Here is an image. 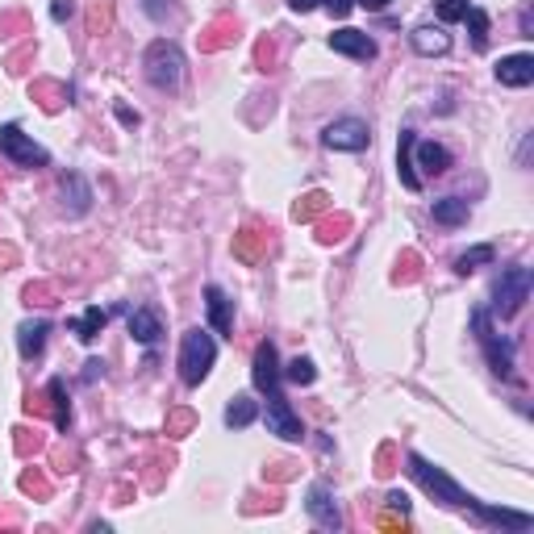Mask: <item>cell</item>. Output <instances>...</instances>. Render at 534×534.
I'll return each instance as SVG.
<instances>
[{
    "label": "cell",
    "mask_w": 534,
    "mask_h": 534,
    "mask_svg": "<svg viewBox=\"0 0 534 534\" xmlns=\"http://www.w3.org/2000/svg\"><path fill=\"white\" fill-rule=\"evenodd\" d=\"M518 30H522V38H534V9H522V17H518Z\"/></svg>",
    "instance_id": "836d02e7"
},
{
    "label": "cell",
    "mask_w": 534,
    "mask_h": 534,
    "mask_svg": "<svg viewBox=\"0 0 534 534\" xmlns=\"http://www.w3.org/2000/svg\"><path fill=\"white\" fill-rule=\"evenodd\" d=\"M372 142V129H367L364 118H334L326 129H322V147L326 150H346V155H359Z\"/></svg>",
    "instance_id": "52a82bcc"
},
{
    "label": "cell",
    "mask_w": 534,
    "mask_h": 534,
    "mask_svg": "<svg viewBox=\"0 0 534 534\" xmlns=\"http://www.w3.org/2000/svg\"><path fill=\"white\" fill-rule=\"evenodd\" d=\"M46 393H50V401H55V426H59L63 435H67V426H71V406H67V385H63L59 376L50 380L46 385Z\"/></svg>",
    "instance_id": "603a6c76"
},
{
    "label": "cell",
    "mask_w": 534,
    "mask_h": 534,
    "mask_svg": "<svg viewBox=\"0 0 534 534\" xmlns=\"http://www.w3.org/2000/svg\"><path fill=\"white\" fill-rule=\"evenodd\" d=\"M280 372H284V380H293V385H313V380H317L313 359H305V355H297L288 367H280Z\"/></svg>",
    "instance_id": "f1b7e54d"
},
{
    "label": "cell",
    "mask_w": 534,
    "mask_h": 534,
    "mask_svg": "<svg viewBox=\"0 0 534 534\" xmlns=\"http://www.w3.org/2000/svg\"><path fill=\"white\" fill-rule=\"evenodd\" d=\"M406 472L414 476L417 485H422L426 493L435 497L438 505H447V509H472V505H476L472 493H464V488H459L456 480L443 472V467H435L430 459L417 456V451H409V456H406Z\"/></svg>",
    "instance_id": "7a4b0ae2"
},
{
    "label": "cell",
    "mask_w": 534,
    "mask_h": 534,
    "mask_svg": "<svg viewBox=\"0 0 534 534\" xmlns=\"http://www.w3.org/2000/svg\"><path fill=\"white\" fill-rule=\"evenodd\" d=\"M355 5H364L367 13H385L388 5H393V0H355Z\"/></svg>",
    "instance_id": "f35d334b"
},
{
    "label": "cell",
    "mask_w": 534,
    "mask_h": 534,
    "mask_svg": "<svg viewBox=\"0 0 534 534\" xmlns=\"http://www.w3.org/2000/svg\"><path fill=\"white\" fill-rule=\"evenodd\" d=\"M213 364H218V338L209 334V330L192 326L189 334H184V343H180V380L189 388L205 385Z\"/></svg>",
    "instance_id": "3957f363"
},
{
    "label": "cell",
    "mask_w": 534,
    "mask_h": 534,
    "mask_svg": "<svg viewBox=\"0 0 534 534\" xmlns=\"http://www.w3.org/2000/svg\"><path fill=\"white\" fill-rule=\"evenodd\" d=\"M497 84L501 88H530L534 84V55H505L497 63Z\"/></svg>",
    "instance_id": "4fadbf2b"
},
{
    "label": "cell",
    "mask_w": 534,
    "mask_h": 534,
    "mask_svg": "<svg viewBox=\"0 0 534 534\" xmlns=\"http://www.w3.org/2000/svg\"><path fill=\"white\" fill-rule=\"evenodd\" d=\"M46 334H50V322H46V317L21 322V330H17V351H21V359H38L42 351H46Z\"/></svg>",
    "instance_id": "e0dca14e"
},
{
    "label": "cell",
    "mask_w": 534,
    "mask_h": 534,
    "mask_svg": "<svg viewBox=\"0 0 534 534\" xmlns=\"http://www.w3.org/2000/svg\"><path fill=\"white\" fill-rule=\"evenodd\" d=\"M414 129H401V142H396V180L406 184L409 192H422V176L414 168Z\"/></svg>",
    "instance_id": "2e32d148"
},
{
    "label": "cell",
    "mask_w": 534,
    "mask_h": 534,
    "mask_svg": "<svg viewBox=\"0 0 534 534\" xmlns=\"http://www.w3.org/2000/svg\"><path fill=\"white\" fill-rule=\"evenodd\" d=\"M255 417H259V406L251 401V396H234V401L226 406V426L230 430H247Z\"/></svg>",
    "instance_id": "7402d4cb"
},
{
    "label": "cell",
    "mask_w": 534,
    "mask_h": 534,
    "mask_svg": "<svg viewBox=\"0 0 534 534\" xmlns=\"http://www.w3.org/2000/svg\"><path fill=\"white\" fill-rule=\"evenodd\" d=\"M50 17H55V21H67L71 17V0H55V5H50Z\"/></svg>",
    "instance_id": "d590c367"
},
{
    "label": "cell",
    "mask_w": 534,
    "mask_h": 534,
    "mask_svg": "<svg viewBox=\"0 0 534 534\" xmlns=\"http://www.w3.org/2000/svg\"><path fill=\"white\" fill-rule=\"evenodd\" d=\"M126 326H129V338L142 346H155L159 338H163V322H159L155 309H129Z\"/></svg>",
    "instance_id": "9a60e30c"
},
{
    "label": "cell",
    "mask_w": 534,
    "mask_h": 534,
    "mask_svg": "<svg viewBox=\"0 0 534 534\" xmlns=\"http://www.w3.org/2000/svg\"><path fill=\"white\" fill-rule=\"evenodd\" d=\"M330 50H334V55H346V59H355V63H372L380 55L376 38L364 30H334L330 34Z\"/></svg>",
    "instance_id": "8fae6325"
},
{
    "label": "cell",
    "mask_w": 534,
    "mask_h": 534,
    "mask_svg": "<svg viewBox=\"0 0 534 534\" xmlns=\"http://www.w3.org/2000/svg\"><path fill=\"white\" fill-rule=\"evenodd\" d=\"M317 5H322V0H288V9L293 13H313Z\"/></svg>",
    "instance_id": "8d00e7d4"
},
{
    "label": "cell",
    "mask_w": 534,
    "mask_h": 534,
    "mask_svg": "<svg viewBox=\"0 0 534 534\" xmlns=\"http://www.w3.org/2000/svg\"><path fill=\"white\" fill-rule=\"evenodd\" d=\"M142 13H147L155 26H168V21H180V5L176 0H142Z\"/></svg>",
    "instance_id": "4316f807"
},
{
    "label": "cell",
    "mask_w": 534,
    "mask_h": 534,
    "mask_svg": "<svg viewBox=\"0 0 534 534\" xmlns=\"http://www.w3.org/2000/svg\"><path fill=\"white\" fill-rule=\"evenodd\" d=\"M251 380H255L259 393H280V380H284V372H280V355H276V343H259L255 346V364H251Z\"/></svg>",
    "instance_id": "30bf717a"
},
{
    "label": "cell",
    "mask_w": 534,
    "mask_h": 534,
    "mask_svg": "<svg viewBox=\"0 0 534 534\" xmlns=\"http://www.w3.org/2000/svg\"><path fill=\"white\" fill-rule=\"evenodd\" d=\"M234 255L242 259V263H259V259H263V247H259V230H242V234L234 238Z\"/></svg>",
    "instance_id": "484cf974"
},
{
    "label": "cell",
    "mask_w": 534,
    "mask_h": 534,
    "mask_svg": "<svg viewBox=\"0 0 534 534\" xmlns=\"http://www.w3.org/2000/svg\"><path fill=\"white\" fill-rule=\"evenodd\" d=\"M59 197H63V213L67 218H84L92 209V184L79 171H67V176L59 180Z\"/></svg>",
    "instance_id": "7c38bea8"
},
{
    "label": "cell",
    "mask_w": 534,
    "mask_h": 534,
    "mask_svg": "<svg viewBox=\"0 0 534 534\" xmlns=\"http://www.w3.org/2000/svg\"><path fill=\"white\" fill-rule=\"evenodd\" d=\"M322 5L330 9V17H346V13L355 9V0H322Z\"/></svg>",
    "instance_id": "d6a6232c"
},
{
    "label": "cell",
    "mask_w": 534,
    "mask_h": 534,
    "mask_svg": "<svg viewBox=\"0 0 534 534\" xmlns=\"http://www.w3.org/2000/svg\"><path fill=\"white\" fill-rule=\"evenodd\" d=\"M493 259H497V251L485 242V247H472V251H464V255L456 259V272H459V276H472L476 267H488V263H493Z\"/></svg>",
    "instance_id": "cb8c5ba5"
},
{
    "label": "cell",
    "mask_w": 534,
    "mask_h": 534,
    "mask_svg": "<svg viewBox=\"0 0 534 534\" xmlns=\"http://www.w3.org/2000/svg\"><path fill=\"white\" fill-rule=\"evenodd\" d=\"M530 288H534L530 267H505L501 280H497V288H493V313L497 317L522 313V305L530 301Z\"/></svg>",
    "instance_id": "5b68a950"
},
{
    "label": "cell",
    "mask_w": 534,
    "mask_h": 534,
    "mask_svg": "<svg viewBox=\"0 0 534 534\" xmlns=\"http://www.w3.org/2000/svg\"><path fill=\"white\" fill-rule=\"evenodd\" d=\"M414 168H422L426 176H443L451 171V150L438 142H414Z\"/></svg>",
    "instance_id": "ac0fdd59"
},
{
    "label": "cell",
    "mask_w": 534,
    "mask_h": 534,
    "mask_svg": "<svg viewBox=\"0 0 534 534\" xmlns=\"http://www.w3.org/2000/svg\"><path fill=\"white\" fill-rule=\"evenodd\" d=\"M409 42H414V50L426 55V59H435V55H447V50H451V34H447L443 26H417V30L409 34Z\"/></svg>",
    "instance_id": "d6986e66"
},
{
    "label": "cell",
    "mask_w": 534,
    "mask_h": 534,
    "mask_svg": "<svg viewBox=\"0 0 534 534\" xmlns=\"http://www.w3.org/2000/svg\"><path fill=\"white\" fill-rule=\"evenodd\" d=\"M326 209H330V197H326V192H305V197L293 205V218H297V221H313L317 213H326Z\"/></svg>",
    "instance_id": "d4e9b609"
},
{
    "label": "cell",
    "mask_w": 534,
    "mask_h": 534,
    "mask_svg": "<svg viewBox=\"0 0 534 534\" xmlns=\"http://www.w3.org/2000/svg\"><path fill=\"white\" fill-rule=\"evenodd\" d=\"M472 330H476V338H480V346H485L488 367H493L501 380H514V343H509V338H501L493 330L488 309H476V313H472Z\"/></svg>",
    "instance_id": "277c9868"
},
{
    "label": "cell",
    "mask_w": 534,
    "mask_h": 534,
    "mask_svg": "<svg viewBox=\"0 0 534 534\" xmlns=\"http://www.w3.org/2000/svg\"><path fill=\"white\" fill-rule=\"evenodd\" d=\"M0 155L9 159L13 168H46V163H50L46 147H38L30 134H21L17 121L0 126Z\"/></svg>",
    "instance_id": "8992f818"
},
{
    "label": "cell",
    "mask_w": 534,
    "mask_h": 534,
    "mask_svg": "<svg viewBox=\"0 0 534 534\" xmlns=\"http://www.w3.org/2000/svg\"><path fill=\"white\" fill-rule=\"evenodd\" d=\"M305 509H309V518H313L322 530H343V509H338V501H334V493H330L326 480H313V485H309Z\"/></svg>",
    "instance_id": "9c48e42d"
},
{
    "label": "cell",
    "mask_w": 534,
    "mask_h": 534,
    "mask_svg": "<svg viewBox=\"0 0 534 534\" xmlns=\"http://www.w3.org/2000/svg\"><path fill=\"white\" fill-rule=\"evenodd\" d=\"M118 121H121V126H139V113H134V109H126V105H118Z\"/></svg>",
    "instance_id": "74e56055"
},
{
    "label": "cell",
    "mask_w": 534,
    "mask_h": 534,
    "mask_svg": "<svg viewBox=\"0 0 534 534\" xmlns=\"http://www.w3.org/2000/svg\"><path fill=\"white\" fill-rule=\"evenodd\" d=\"M385 501H388V505H393L396 514H409V497H406V493H396V488H393V493H388V497H385Z\"/></svg>",
    "instance_id": "e575fe53"
},
{
    "label": "cell",
    "mask_w": 534,
    "mask_h": 534,
    "mask_svg": "<svg viewBox=\"0 0 534 534\" xmlns=\"http://www.w3.org/2000/svg\"><path fill=\"white\" fill-rule=\"evenodd\" d=\"M263 422H267V435L284 438V443H301V438H305V426H301V417L293 414V406L284 401V393H267Z\"/></svg>",
    "instance_id": "ba28073f"
},
{
    "label": "cell",
    "mask_w": 534,
    "mask_h": 534,
    "mask_svg": "<svg viewBox=\"0 0 534 534\" xmlns=\"http://www.w3.org/2000/svg\"><path fill=\"white\" fill-rule=\"evenodd\" d=\"M346 226H351V221H346V218L322 221V234H317V238H322V242H338V238H343V230H346Z\"/></svg>",
    "instance_id": "1f68e13d"
},
{
    "label": "cell",
    "mask_w": 534,
    "mask_h": 534,
    "mask_svg": "<svg viewBox=\"0 0 534 534\" xmlns=\"http://www.w3.org/2000/svg\"><path fill=\"white\" fill-rule=\"evenodd\" d=\"M464 21H467V30H472V46H476V50H488V13L472 5Z\"/></svg>",
    "instance_id": "83f0119b"
},
{
    "label": "cell",
    "mask_w": 534,
    "mask_h": 534,
    "mask_svg": "<svg viewBox=\"0 0 534 534\" xmlns=\"http://www.w3.org/2000/svg\"><path fill=\"white\" fill-rule=\"evenodd\" d=\"M467 9H472V0H435V13H438V21H443V26L464 21Z\"/></svg>",
    "instance_id": "f546056e"
},
{
    "label": "cell",
    "mask_w": 534,
    "mask_h": 534,
    "mask_svg": "<svg viewBox=\"0 0 534 534\" xmlns=\"http://www.w3.org/2000/svg\"><path fill=\"white\" fill-rule=\"evenodd\" d=\"M189 430H192V414H189V409H176V414H171V422H168V435L180 438V435H189Z\"/></svg>",
    "instance_id": "4dcf8cb0"
},
{
    "label": "cell",
    "mask_w": 534,
    "mask_h": 534,
    "mask_svg": "<svg viewBox=\"0 0 534 534\" xmlns=\"http://www.w3.org/2000/svg\"><path fill=\"white\" fill-rule=\"evenodd\" d=\"M435 221L438 226H464L467 221V200L464 197H443V200H435Z\"/></svg>",
    "instance_id": "44dd1931"
},
{
    "label": "cell",
    "mask_w": 534,
    "mask_h": 534,
    "mask_svg": "<svg viewBox=\"0 0 534 534\" xmlns=\"http://www.w3.org/2000/svg\"><path fill=\"white\" fill-rule=\"evenodd\" d=\"M105 326H109V309L88 305V309H84V317H76V322H71V334H76L79 343H92V338H97Z\"/></svg>",
    "instance_id": "ffe728a7"
},
{
    "label": "cell",
    "mask_w": 534,
    "mask_h": 534,
    "mask_svg": "<svg viewBox=\"0 0 534 534\" xmlns=\"http://www.w3.org/2000/svg\"><path fill=\"white\" fill-rule=\"evenodd\" d=\"M184 67H189V63H184V50L171 38H155L147 46V55H142V76H147V84L159 92H180Z\"/></svg>",
    "instance_id": "6da1fadb"
},
{
    "label": "cell",
    "mask_w": 534,
    "mask_h": 534,
    "mask_svg": "<svg viewBox=\"0 0 534 534\" xmlns=\"http://www.w3.org/2000/svg\"><path fill=\"white\" fill-rule=\"evenodd\" d=\"M84 367H88V372H84V380H97L100 372H105V364H100V359H88V364H84Z\"/></svg>",
    "instance_id": "ab89813d"
},
{
    "label": "cell",
    "mask_w": 534,
    "mask_h": 534,
    "mask_svg": "<svg viewBox=\"0 0 534 534\" xmlns=\"http://www.w3.org/2000/svg\"><path fill=\"white\" fill-rule=\"evenodd\" d=\"M205 309H209V326H213V334L234 338L230 334V330H234V301H230L218 284H205Z\"/></svg>",
    "instance_id": "5bb4252c"
}]
</instances>
